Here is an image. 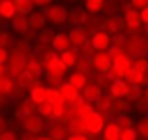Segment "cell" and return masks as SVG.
I'll list each match as a JSON object with an SVG mask.
<instances>
[{
	"label": "cell",
	"mask_w": 148,
	"mask_h": 140,
	"mask_svg": "<svg viewBox=\"0 0 148 140\" xmlns=\"http://www.w3.org/2000/svg\"><path fill=\"white\" fill-rule=\"evenodd\" d=\"M42 65H44V75H63L67 77L71 69H67L65 63L61 61V57H58L56 50H50L42 54Z\"/></svg>",
	"instance_id": "cell-1"
},
{
	"label": "cell",
	"mask_w": 148,
	"mask_h": 140,
	"mask_svg": "<svg viewBox=\"0 0 148 140\" xmlns=\"http://www.w3.org/2000/svg\"><path fill=\"white\" fill-rule=\"evenodd\" d=\"M111 69H108V75H111L113 79H121V77H125V73L132 69V63H134V59L127 54V52H123V54H119V57H115V59H111Z\"/></svg>",
	"instance_id": "cell-2"
},
{
	"label": "cell",
	"mask_w": 148,
	"mask_h": 140,
	"mask_svg": "<svg viewBox=\"0 0 148 140\" xmlns=\"http://www.w3.org/2000/svg\"><path fill=\"white\" fill-rule=\"evenodd\" d=\"M123 48H125V52L130 54L132 59H136V57H146V54H148V40H146L144 36H130Z\"/></svg>",
	"instance_id": "cell-3"
},
{
	"label": "cell",
	"mask_w": 148,
	"mask_h": 140,
	"mask_svg": "<svg viewBox=\"0 0 148 140\" xmlns=\"http://www.w3.org/2000/svg\"><path fill=\"white\" fill-rule=\"evenodd\" d=\"M121 17H123V23H125V29H127V32H130L132 36H140L138 32L144 27L142 17H140V11H138V8H134V6H127Z\"/></svg>",
	"instance_id": "cell-4"
},
{
	"label": "cell",
	"mask_w": 148,
	"mask_h": 140,
	"mask_svg": "<svg viewBox=\"0 0 148 140\" xmlns=\"http://www.w3.org/2000/svg\"><path fill=\"white\" fill-rule=\"evenodd\" d=\"M82 121H84V126H86V132H88V134H100L102 130H104V126H106V117H102L96 109H92L90 113H86V115L82 117ZM88 134H86V136H88Z\"/></svg>",
	"instance_id": "cell-5"
},
{
	"label": "cell",
	"mask_w": 148,
	"mask_h": 140,
	"mask_svg": "<svg viewBox=\"0 0 148 140\" xmlns=\"http://www.w3.org/2000/svg\"><path fill=\"white\" fill-rule=\"evenodd\" d=\"M44 15L48 19V23L58 27V25H65L69 21V11L63 4H50V6H44Z\"/></svg>",
	"instance_id": "cell-6"
},
{
	"label": "cell",
	"mask_w": 148,
	"mask_h": 140,
	"mask_svg": "<svg viewBox=\"0 0 148 140\" xmlns=\"http://www.w3.org/2000/svg\"><path fill=\"white\" fill-rule=\"evenodd\" d=\"M21 126L25 132L29 134H42L44 130H46V123H44V117L40 113H32V115H27L21 119Z\"/></svg>",
	"instance_id": "cell-7"
},
{
	"label": "cell",
	"mask_w": 148,
	"mask_h": 140,
	"mask_svg": "<svg viewBox=\"0 0 148 140\" xmlns=\"http://www.w3.org/2000/svg\"><path fill=\"white\" fill-rule=\"evenodd\" d=\"M125 29L123 23V17H117V15H106V19L100 21V32H106L108 36H115Z\"/></svg>",
	"instance_id": "cell-8"
},
{
	"label": "cell",
	"mask_w": 148,
	"mask_h": 140,
	"mask_svg": "<svg viewBox=\"0 0 148 140\" xmlns=\"http://www.w3.org/2000/svg\"><path fill=\"white\" fill-rule=\"evenodd\" d=\"M111 57H108L106 50H100V52H96L92 57V67H94V71L96 73H108V69H111Z\"/></svg>",
	"instance_id": "cell-9"
},
{
	"label": "cell",
	"mask_w": 148,
	"mask_h": 140,
	"mask_svg": "<svg viewBox=\"0 0 148 140\" xmlns=\"http://www.w3.org/2000/svg\"><path fill=\"white\" fill-rule=\"evenodd\" d=\"M90 40H92V46L96 48V52L108 50V48L113 46V36H108L106 32H100V29H98V32H94Z\"/></svg>",
	"instance_id": "cell-10"
},
{
	"label": "cell",
	"mask_w": 148,
	"mask_h": 140,
	"mask_svg": "<svg viewBox=\"0 0 148 140\" xmlns=\"http://www.w3.org/2000/svg\"><path fill=\"white\" fill-rule=\"evenodd\" d=\"M69 34V40H71L73 48H82L86 42H88V25H75Z\"/></svg>",
	"instance_id": "cell-11"
},
{
	"label": "cell",
	"mask_w": 148,
	"mask_h": 140,
	"mask_svg": "<svg viewBox=\"0 0 148 140\" xmlns=\"http://www.w3.org/2000/svg\"><path fill=\"white\" fill-rule=\"evenodd\" d=\"M46 130H48V136L54 138V140H65V138L69 136V128H67V123H61L58 119L48 121Z\"/></svg>",
	"instance_id": "cell-12"
},
{
	"label": "cell",
	"mask_w": 148,
	"mask_h": 140,
	"mask_svg": "<svg viewBox=\"0 0 148 140\" xmlns=\"http://www.w3.org/2000/svg\"><path fill=\"white\" fill-rule=\"evenodd\" d=\"M25 63H27V59H23L21 54H17V52H11V54H8V61H6L8 71H11L15 77L25 71Z\"/></svg>",
	"instance_id": "cell-13"
},
{
	"label": "cell",
	"mask_w": 148,
	"mask_h": 140,
	"mask_svg": "<svg viewBox=\"0 0 148 140\" xmlns=\"http://www.w3.org/2000/svg\"><path fill=\"white\" fill-rule=\"evenodd\" d=\"M130 84L125 82V79H113V84L108 86V92H111L113 98H127V94H130Z\"/></svg>",
	"instance_id": "cell-14"
},
{
	"label": "cell",
	"mask_w": 148,
	"mask_h": 140,
	"mask_svg": "<svg viewBox=\"0 0 148 140\" xmlns=\"http://www.w3.org/2000/svg\"><path fill=\"white\" fill-rule=\"evenodd\" d=\"M50 44H52V50H56L58 54L65 52V50H71V48H73L71 40H69V34H54L52 40H50Z\"/></svg>",
	"instance_id": "cell-15"
},
{
	"label": "cell",
	"mask_w": 148,
	"mask_h": 140,
	"mask_svg": "<svg viewBox=\"0 0 148 140\" xmlns=\"http://www.w3.org/2000/svg\"><path fill=\"white\" fill-rule=\"evenodd\" d=\"M123 79H125L130 86H142V88L148 86V75H146V73H140V71H138V69H134V67L125 73Z\"/></svg>",
	"instance_id": "cell-16"
},
{
	"label": "cell",
	"mask_w": 148,
	"mask_h": 140,
	"mask_svg": "<svg viewBox=\"0 0 148 140\" xmlns=\"http://www.w3.org/2000/svg\"><path fill=\"white\" fill-rule=\"evenodd\" d=\"M113 101H115V98H113L111 94H108V96H106V94H102V96L94 103V109H96V111L100 113L102 117H108V115L113 113Z\"/></svg>",
	"instance_id": "cell-17"
},
{
	"label": "cell",
	"mask_w": 148,
	"mask_h": 140,
	"mask_svg": "<svg viewBox=\"0 0 148 140\" xmlns=\"http://www.w3.org/2000/svg\"><path fill=\"white\" fill-rule=\"evenodd\" d=\"M82 96L86 98L88 103H92V105H94L98 98L102 96V88L98 86L96 82H88V84H86V88L82 90Z\"/></svg>",
	"instance_id": "cell-18"
},
{
	"label": "cell",
	"mask_w": 148,
	"mask_h": 140,
	"mask_svg": "<svg viewBox=\"0 0 148 140\" xmlns=\"http://www.w3.org/2000/svg\"><path fill=\"white\" fill-rule=\"evenodd\" d=\"M48 92H50V86L42 84V86L34 88V90H29V98H32V103H36L38 107H40V105L48 103Z\"/></svg>",
	"instance_id": "cell-19"
},
{
	"label": "cell",
	"mask_w": 148,
	"mask_h": 140,
	"mask_svg": "<svg viewBox=\"0 0 148 140\" xmlns=\"http://www.w3.org/2000/svg\"><path fill=\"white\" fill-rule=\"evenodd\" d=\"M98 136H100V140H121V126L117 121H111L104 126V130Z\"/></svg>",
	"instance_id": "cell-20"
},
{
	"label": "cell",
	"mask_w": 148,
	"mask_h": 140,
	"mask_svg": "<svg viewBox=\"0 0 148 140\" xmlns=\"http://www.w3.org/2000/svg\"><path fill=\"white\" fill-rule=\"evenodd\" d=\"M69 21H73V25H88L90 23V13L86 8H71L69 11Z\"/></svg>",
	"instance_id": "cell-21"
},
{
	"label": "cell",
	"mask_w": 148,
	"mask_h": 140,
	"mask_svg": "<svg viewBox=\"0 0 148 140\" xmlns=\"http://www.w3.org/2000/svg\"><path fill=\"white\" fill-rule=\"evenodd\" d=\"M11 27L15 29L17 34H27L29 29H32V25H29V17L27 15H15L13 19H11Z\"/></svg>",
	"instance_id": "cell-22"
},
{
	"label": "cell",
	"mask_w": 148,
	"mask_h": 140,
	"mask_svg": "<svg viewBox=\"0 0 148 140\" xmlns=\"http://www.w3.org/2000/svg\"><path fill=\"white\" fill-rule=\"evenodd\" d=\"M25 71L32 75V77H40L44 73V65H42V59H38L36 54L32 59H27V63H25Z\"/></svg>",
	"instance_id": "cell-23"
},
{
	"label": "cell",
	"mask_w": 148,
	"mask_h": 140,
	"mask_svg": "<svg viewBox=\"0 0 148 140\" xmlns=\"http://www.w3.org/2000/svg\"><path fill=\"white\" fill-rule=\"evenodd\" d=\"M27 17H29V25H32V29H36V32H42V29L46 27V23H48L44 11H34V13H29Z\"/></svg>",
	"instance_id": "cell-24"
},
{
	"label": "cell",
	"mask_w": 148,
	"mask_h": 140,
	"mask_svg": "<svg viewBox=\"0 0 148 140\" xmlns=\"http://www.w3.org/2000/svg\"><path fill=\"white\" fill-rule=\"evenodd\" d=\"M17 15V8L13 0H0V19L2 21H11V19Z\"/></svg>",
	"instance_id": "cell-25"
},
{
	"label": "cell",
	"mask_w": 148,
	"mask_h": 140,
	"mask_svg": "<svg viewBox=\"0 0 148 140\" xmlns=\"http://www.w3.org/2000/svg\"><path fill=\"white\" fill-rule=\"evenodd\" d=\"M32 113H38V105L32 103V98L21 101V103L17 105V111H15L17 117H27V115H32Z\"/></svg>",
	"instance_id": "cell-26"
},
{
	"label": "cell",
	"mask_w": 148,
	"mask_h": 140,
	"mask_svg": "<svg viewBox=\"0 0 148 140\" xmlns=\"http://www.w3.org/2000/svg\"><path fill=\"white\" fill-rule=\"evenodd\" d=\"M67 82L71 84L73 88H77V90H84L86 84H88V75L82 73V71H71V73L67 75Z\"/></svg>",
	"instance_id": "cell-27"
},
{
	"label": "cell",
	"mask_w": 148,
	"mask_h": 140,
	"mask_svg": "<svg viewBox=\"0 0 148 140\" xmlns=\"http://www.w3.org/2000/svg\"><path fill=\"white\" fill-rule=\"evenodd\" d=\"M11 52H17V54H21L23 59H32V57L36 54V52H34V46L29 44L27 40H19V42L15 44V48H13Z\"/></svg>",
	"instance_id": "cell-28"
},
{
	"label": "cell",
	"mask_w": 148,
	"mask_h": 140,
	"mask_svg": "<svg viewBox=\"0 0 148 140\" xmlns=\"http://www.w3.org/2000/svg\"><path fill=\"white\" fill-rule=\"evenodd\" d=\"M58 57H61V61L65 63V67H67V69H73V67H75V63L79 61V50H77V48H71V50L61 52Z\"/></svg>",
	"instance_id": "cell-29"
},
{
	"label": "cell",
	"mask_w": 148,
	"mask_h": 140,
	"mask_svg": "<svg viewBox=\"0 0 148 140\" xmlns=\"http://www.w3.org/2000/svg\"><path fill=\"white\" fill-rule=\"evenodd\" d=\"M13 2H15V8H17L19 15H29V13L36 11V2L34 0H13Z\"/></svg>",
	"instance_id": "cell-30"
},
{
	"label": "cell",
	"mask_w": 148,
	"mask_h": 140,
	"mask_svg": "<svg viewBox=\"0 0 148 140\" xmlns=\"http://www.w3.org/2000/svg\"><path fill=\"white\" fill-rule=\"evenodd\" d=\"M58 90H61V94L65 96V101H67V103H71L73 98H77V96L82 94V90H77V88H73V86L69 84V82H65V84H63L61 88H58Z\"/></svg>",
	"instance_id": "cell-31"
},
{
	"label": "cell",
	"mask_w": 148,
	"mask_h": 140,
	"mask_svg": "<svg viewBox=\"0 0 148 140\" xmlns=\"http://www.w3.org/2000/svg\"><path fill=\"white\" fill-rule=\"evenodd\" d=\"M67 128H69V134H88L82 117H71V119H69V123H67Z\"/></svg>",
	"instance_id": "cell-32"
},
{
	"label": "cell",
	"mask_w": 148,
	"mask_h": 140,
	"mask_svg": "<svg viewBox=\"0 0 148 140\" xmlns=\"http://www.w3.org/2000/svg\"><path fill=\"white\" fill-rule=\"evenodd\" d=\"M104 4H106V2H102V0H86V2H84V8H86L90 15H98V13L104 11Z\"/></svg>",
	"instance_id": "cell-33"
},
{
	"label": "cell",
	"mask_w": 148,
	"mask_h": 140,
	"mask_svg": "<svg viewBox=\"0 0 148 140\" xmlns=\"http://www.w3.org/2000/svg\"><path fill=\"white\" fill-rule=\"evenodd\" d=\"M136 130H138V136L142 140H148V115H142L136 121Z\"/></svg>",
	"instance_id": "cell-34"
},
{
	"label": "cell",
	"mask_w": 148,
	"mask_h": 140,
	"mask_svg": "<svg viewBox=\"0 0 148 140\" xmlns=\"http://www.w3.org/2000/svg\"><path fill=\"white\" fill-rule=\"evenodd\" d=\"M127 109H130V101L127 98H115L113 101V115L127 113Z\"/></svg>",
	"instance_id": "cell-35"
},
{
	"label": "cell",
	"mask_w": 148,
	"mask_h": 140,
	"mask_svg": "<svg viewBox=\"0 0 148 140\" xmlns=\"http://www.w3.org/2000/svg\"><path fill=\"white\" fill-rule=\"evenodd\" d=\"M15 38H13V34H8V32H0V46H2V48H6V50L8 52H11L13 50V48H15Z\"/></svg>",
	"instance_id": "cell-36"
},
{
	"label": "cell",
	"mask_w": 148,
	"mask_h": 140,
	"mask_svg": "<svg viewBox=\"0 0 148 140\" xmlns=\"http://www.w3.org/2000/svg\"><path fill=\"white\" fill-rule=\"evenodd\" d=\"M92 69H94V67H92V59H86V57H79V61L75 63V71H82V73H86V75L90 73Z\"/></svg>",
	"instance_id": "cell-37"
},
{
	"label": "cell",
	"mask_w": 148,
	"mask_h": 140,
	"mask_svg": "<svg viewBox=\"0 0 148 140\" xmlns=\"http://www.w3.org/2000/svg\"><path fill=\"white\" fill-rule=\"evenodd\" d=\"M134 69H138L140 73H148V57H136L134 63H132Z\"/></svg>",
	"instance_id": "cell-38"
},
{
	"label": "cell",
	"mask_w": 148,
	"mask_h": 140,
	"mask_svg": "<svg viewBox=\"0 0 148 140\" xmlns=\"http://www.w3.org/2000/svg\"><path fill=\"white\" fill-rule=\"evenodd\" d=\"M121 140H140V136H138V130H136V126H130V128H121Z\"/></svg>",
	"instance_id": "cell-39"
},
{
	"label": "cell",
	"mask_w": 148,
	"mask_h": 140,
	"mask_svg": "<svg viewBox=\"0 0 148 140\" xmlns=\"http://www.w3.org/2000/svg\"><path fill=\"white\" fill-rule=\"evenodd\" d=\"M96 54V48L92 46V40H88V42L79 48V57H86V59H92Z\"/></svg>",
	"instance_id": "cell-40"
},
{
	"label": "cell",
	"mask_w": 148,
	"mask_h": 140,
	"mask_svg": "<svg viewBox=\"0 0 148 140\" xmlns=\"http://www.w3.org/2000/svg\"><path fill=\"white\" fill-rule=\"evenodd\" d=\"M46 79L50 84V88H61L67 82V77H63V75H46Z\"/></svg>",
	"instance_id": "cell-41"
},
{
	"label": "cell",
	"mask_w": 148,
	"mask_h": 140,
	"mask_svg": "<svg viewBox=\"0 0 148 140\" xmlns=\"http://www.w3.org/2000/svg\"><path fill=\"white\" fill-rule=\"evenodd\" d=\"M115 121L119 123L121 128H130V126H136V123H134V119H132L130 115H127V113H121V115H117V117H115Z\"/></svg>",
	"instance_id": "cell-42"
},
{
	"label": "cell",
	"mask_w": 148,
	"mask_h": 140,
	"mask_svg": "<svg viewBox=\"0 0 148 140\" xmlns=\"http://www.w3.org/2000/svg\"><path fill=\"white\" fill-rule=\"evenodd\" d=\"M134 105H136V109H138V111H142L144 115H148V98H146V96H142L140 101H136Z\"/></svg>",
	"instance_id": "cell-43"
},
{
	"label": "cell",
	"mask_w": 148,
	"mask_h": 140,
	"mask_svg": "<svg viewBox=\"0 0 148 140\" xmlns=\"http://www.w3.org/2000/svg\"><path fill=\"white\" fill-rule=\"evenodd\" d=\"M106 52H108V57H111V59H115V57H119V54H123V52H125V48H123V46H117V44H113V46L108 48Z\"/></svg>",
	"instance_id": "cell-44"
},
{
	"label": "cell",
	"mask_w": 148,
	"mask_h": 140,
	"mask_svg": "<svg viewBox=\"0 0 148 140\" xmlns=\"http://www.w3.org/2000/svg\"><path fill=\"white\" fill-rule=\"evenodd\" d=\"M0 140H19L17 134H15V130H4V132H0Z\"/></svg>",
	"instance_id": "cell-45"
},
{
	"label": "cell",
	"mask_w": 148,
	"mask_h": 140,
	"mask_svg": "<svg viewBox=\"0 0 148 140\" xmlns=\"http://www.w3.org/2000/svg\"><path fill=\"white\" fill-rule=\"evenodd\" d=\"M125 42H127V36H125L123 32H119V34L113 36V44H117V46H125Z\"/></svg>",
	"instance_id": "cell-46"
},
{
	"label": "cell",
	"mask_w": 148,
	"mask_h": 140,
	"mask_svg": "<svg viewBox=\"0 0 148 140\" xmlns=\"http://www.w3.org/2000/svg\"><path fill=\"white\" fill-rule=\"evenodd\" d=\"M130 6L138 8V11H142V8L148 6V0H130Z\"/></svg>",
	"instance_id": "cell-47"
},
{
	"label": "cell",
	"mask_w": 148,
	"mask_h": 140,
	"mask_svg": "<svg viewBox=\"0 0 148 140\" xmlns=\"http://www.w3.org/2000/svg\"><path fill=\"white\" fill-rule=\"evenodd\" d=\"M65 140H90V138H88L86 134H69Z\"/></svg>",
	"instance_id": "cell-48"
},
{
	"label": "cell",
	"mask_w": 148,
	"mask_h": 140,
	"mask_svg": "<svg viewBox=\"0 0 148 140\" xmlns=\"http://www.w3.org/2000/svg\"><path fill=\"white\" fill-rule=\"evenodd\" d=\"M8 54H11V52H8L6 48L0 46V63H6V61H8Z\"/></svg>",
	"instance_id": "cell-49"
},
{
	"label": "cell",
	"mask_w": 148,
	"mask_h": 140,
	"mask_svg": "<svg viewBox=\"0 0 148 140\" xmlns=\"http://www.w3.org/2000/svg\"><path fill=\"white\" fill-rule=\"evenodd\" d=\"M4 130H8V119L4 115H0V132H4Z\"/></svg>",
	"instance_id": "cell-50"
},
{
	"label": "cell",
	"mask_w": 148,
	"mask_h": 140,
	"mask_svg": "<svg viewBox=\"0 0 148 140\" xmlns=\"http://www.w3.org/2000/svg\"><path fill=\"white\" fill-rule=\"evenodd\" d=\"M140 17H142V23H144V25H148V6L140 11Z\"/></svg>",
	"instance_id": "cell-51"
},
{
	"label": "cell",
	"mask_w": 148,
	"mask_h": 140,
	"mask_svg": "<svg viewBox=\"0 0 148 140\" xmlns=\"http://www.w3.org/2000/svg\"><path fill=\"white\" fill-rule=\"evenodd\" d=\"M36 6H50L52 4V0H34Z\"/></svg>",
	"instance_id": "cell-52"
},
{
	"label": "cell",
	"mask_w": 148,
	"mask_h": 140,
	"mask_svg": "<svg viewBox=\"0 0 148 140\" xmlns=\"http://www.w3.org/2000/svg\"><path fill=\"white\" fill-rule=\"evenodd\" d=\"M38 138H40L38 134H29V132H27V134H23V138H21V140H38Z\"/></svg>",
	"instance_id": "cell-53"
},
{
	"label": "cell",
	"mask_w": 148,
	"mask_h": 140,
	"mask_svg": "<svg viewBox=\"0 0 148 140\" xmlns=\"http://www.w3.org/2000/svg\"><path fill=\"white\" fill-rule=\"evenodd\" d=\"M4 73H8V65L6 63H0V75H4Z\"/></svg>",
	"instance_id": "cell-54"
},
{
	"label": "cell",
	"mask_w": 148,
	"mask_h": 140,
	"mask_svg": "<svg viewBox=\"0 0 148 140\" xmlns=\"http://www.w3.org/2000/svg\"><path fill=\"white\" fill-rule=\"evenodd\" d=\"M38 140H54V138H50V136H40Z\"/></svg>",
	"instance_id": "cell-55"
},
{
	"label": "cell",
	"mask_w": 148,
	"mask_h": 140,
	"mask_svg": "<svg viewBox=\"0 0 148 140\" xmlns=\"http://www.w3.org/2000/svg\"><path fill=\"white\" fill-rule=\"evenodd\" d=\"M69 2H75V0H69Z\"/></svg>",
	"instance_id": "cell-56"
},
{
	"label": "cell",
	"mask_w": 148,
	"mask_h": 140,
	"mask_svg": "<svg viewBox=\"0 0 148 140\" xmlns=\"http://www.w3.org/2000/svg\"><path fill=\"white\" fill-rule=\"evenodd\" d=\"M121 2H125V0H121Z\"/></svg>",
	"instance_id": "cell-57"
},
{
	"label": "cell",
	"mask_w": 148,
	"mask_h": 140,
	"mask_svg": "<svg viewBox=\"0 0 148 140\" xmlns=\"http://www.w3.org/2000/svg\"><path fill=\"white\" fill-rule=\"evenodd\" d=\"M102 2H106V0H102Z\"/></svg>",
	"instance_id": "cell-58"
},
{
	"label": "cell",
	"mask_w": 148,
	"mask_h": 140,
	"mask_svg": "<svg viewBox=\"0 0 148 140\" xmlns=\"http://www.w3.org/2000/svg\"><path fill=\"white\" fill-rule=\"evenodd\" d=\"M146 75H148V73H146Z\"/></svg>",
	"instance_id": "cell-59"
}]
</instances>
